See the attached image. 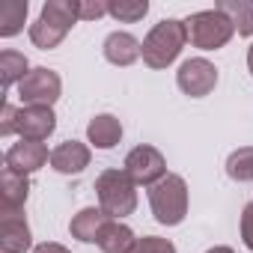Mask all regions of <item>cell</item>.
Listing matches in <instances>:
<instances>
[{
	"instance_id": "cell-27",
	"label": "cell",
	"mask_w": 253,
	"mask_h": 253,
	"mask_svg": "<svg viewBox=\"0 0 253 253\" xmlns=\"http://www.w3.org/2000/svg\"><path fill=\"white\" fill-rule=\"evenodd\" d=\"M33 253H72V250L63 247V244H57V241H45V244H39Z\"/></svg>"
},
{
	"instance_id": "cell-8",
	"label": "cell",
	"mask_w": 253,
	"mask_h": 253,
	"mask_svg": "<svg viewBox=\"0 0 253 253\" xmlns=\"http://www.w3.org/2000/svg\"><path fill=\"white\" fill-rule=\"evenodd\" d=\"M176 84H179V89H182L185 95L203 98V95H209V92L217 86V69H214L209 60H203V57L185 60V63L179 66V72H176Z\"/></svg>"
},
{
	"instance_id": "cell-15",
	"label": "cell",
	"mask_w": 253,
	"mask_h": 253,
	"mask_svg": "<svg viewBox=\"0 0 253 253\" xmlns=\"http://www.w3.org/2000/svg\"><path fill=\"white\" fill-rule=\"evenodd\" d=\"M137 57H143V45L131 36V33H110L104 39V60L113 63V66H131Z\"/></svg>"
},
{
	"instance_id": "cell-16",
	"label": "cell",
	"mask_w": 253,
	"mask_h": 253,
	"mask_svg": "<svg viewBox=\"0 0 253 253\" xmlns=\"http://www.w3.org/2000/svg\"><path fill=\"white\" fill-rule=\"evenodd\" d=\"M86 137L95 149H113L122 140V125L113 113H98L95 119H89L86 125Z\"/></svg>"
},
{
	"instance_id": "cell-12",
	"label": "cell",
	"mask_w": 253,
	"mask_h": 253,
	"mask_svg": "<svg viewBox=\"0 0 253 253\" xmlns=\"http://www.w3.org/2000/svg\"><path fill=\"white\" fill-rule=\"evenodd\" d=\"M51 167L63 176H78L89 167V146L78 140H66L51 152Z\"/></svg>"
},
{
	"instance_id": "cell-4",
	"label": "cell",
	"mask_w": 253,
	"mask_h": 253,
	"mask_svg": "<svg viewBox=\"0 0 253 253\" xmlns=\"http://www.w3.org/2000/svg\"><path fill=\"white\" fill-rule=\"evenodd\" d=\"M149 206L158 223L164 226H176L185 220L188 214V185L182 176L167 173L161 182H155L149 188Z\"/></svg>"
},
{
	"instance_id": "cell-24",
	"label": "cell",
	"mask_w": 253,
	"mask_h": 253,
	"mask_svg": "<svg viewBox=\"0 0 253 253\" xmlns=\"http://www.w3.org/2000/svg\"><path fill=\"white\" fill-rule=\"evenodd\" d=\"M101 15H107V3H101V0H78V18L81 21H98Z\"/></svg>"
},
{
	"instance_id": "cell-9",
	"label": "cell",
	"mask_w": 253,
	"mask_h": 253,
	"mask_svg": "<svg viewBox=\"0 0 253 253\" xmlns=\"http://www.w3.org/2000/svg\"><path fill=\"white\" fill-rule=\"evenodd\" d=\"M57 128V116L51 107H36V104H24L15 113V134H21V140H48Z\"/></svg>"
},
{
	"instance_id": "cell-11",
	"label": "cell",
	"mask_w": 253,
	"mask_h": 253,
	"mask_svg": "<svg viewBox=\"0 0 253 253\" xmlns=\"http://www.w3.org/2000/svg\"><path fill=\"white\" fill-rule=\"evenodd\" d=\"M48 161H51L48 146L39 143V140H21V143H15V146L6 152V167L15 170V173H21V176L42 170Z\"/></svg>"
},
{
	"instance_id": "cell-21",
	"label": "cell",
	"mask_w": 253,
	"mask_h": 253,
	"mask_svg": "<svg viewBox=\"0 0 253 253\" xmlns=\"http://www.w3.org/2000/svg\"><path fill=\"white\" fill-rule=\"evenodd\" d=\"M226 176L232 182H253V146H241L226 158Z\"/></svg>"
},
{
	"instance_id": "cell-6",
	"label": "cell",
	"mask_w": 253,
	"mask_h": 253,
	"mask_svg": "<svg viewBox=\"0 0 253 253\" xmlns=\"http://www.w3.org/2000/svg\"><path fill=\"white\" fill-rule=\"evenodd\" d=\"M63 92V81L54 69H30L27 78L18 84V95L24 104H36V107H51Z\"/></svg>"
},
{
	"instance_id": "cell-13",
	"label": "cell",
	"mask_w": 253,
	"mask_h": 253,
	"mask_svg": "<svg viewBox=\"0 0 253 253\" xmlns=\"http://www.w3.org/2000/svg\"><path fill=\"white\" fill-rule=\"evenodd\" d=\"M27 194H30V179L3 167V173H0V200H3L0 211H21L27 203Z\"/></svg>"
},
{
	"instance_id": "cell-19",
	"label": "cell",
	"mask_w": 253,
	"mask_h": 253,
	"mask_svg": "<svg viewBox=\"0 0 253 253\" xmlns=\"http://www.w3.org/2000/svg\"><path fill=\"white\" fill-rule=\"evenodd\" d=\"M27 57L18 54V51H3L0 54V84H3V89H9L15 81L21 84L27 78Z\"/></svg>"
},
{
	"instance_id": "cell-23",
	"label": "cell",
	"mask_w": 253,
	"mask_h": 253,
	"mask_svg": "<svg viewBox=\"0 0 253 253\" xmlns=\"http://www.w3.org/2000/svg\"><path fill=\"white\" fill-rule=\"evenodd\" d=\"M131 253H176V247H173V241H167V238L143 235V238H137V244H134Z\"/></svg>"
},
{
	"instance_id": "cell-2",
	"label": "cell",
	"mask_w": 253,
	"mask_h": 253,
	"mask_svg": "<svg viewBox=\"0 0 253 253\" xmlns=\"http://www.w3.org/2000/svg\"><path fill=\"white\" fill-rule=\"evenodd\" d=\"M95 194H98V209L113 220L134 214L137 209V185L125 170H104L95 179Z\"/></svg>"
},
{
	"instance_id": "cell-14",
	"label": "cell",
	"mask_w": 253,
	"mask_h": 253,
	"mask_svg": "<svg viewBox=\"0 0 253 253\" xmlns=\"http://www.w3.org/2000/svg\"><path fill=\"white\" fill-rule=\"evenodd\" d=\"M113 217H107L101 209H81L75 217H72V223H69V232H72V238H78V241H86V244H98V238H101V232H104V226L110 223Z\"/></svg>"
},
{
	"instance_id": "cell-26",
	"label": "cell",
	"mask_w": 253,
	"mask_h": 253,
	"mask_svg": "<svg viewBox=\"0 0 253 253\" xmlns=\"http://www.w3.org/2000/svg\"><path fill=\"white\" fill-rule=\"evenodd\" d=\"M15 113H18V107L3 104V113H0V134H3V137L15 134Z\"/></svg>"
},
{
	"instance_id": "cell-20",
	"label": "cell",
	"mask_w": 253,
	"mask_h": 253,
	"mask_svg": "<svg viewBox=\"0 0 253 253\" xmlns=\"http://www.w3.org/2000/svg\"><path fill=\"white\" fill-rule=\"evenodd\" d=\"M217 9L232 18L238 36H253V3H247V0H238V3L235 0H226V3H220Z\"/></svg>"
},
{
	"instance_id": "cell-5",
	"label": "cell",
	"mask_w": 253,
	"mask_h": 253,
	"mask_svg": "<svg viewBox=\"0 0 253 253\" xmlns=\"http://www.w3.org/2000/svg\"><path fill=\"white\" fill-rule=\"evenodd\" d=\"M188 27V39L194 48H203V51H217L223 48L232 33H235V24L229 15H223L220 9H206V12H197L185 21Z\"/></svg>"
},
{
	"instance_id": "cell-17",
	"label": "cell",
	"mask_w": 253,
	"mask_h": 253,
	"mask_svg": "<svg viewBox=\"0 0 253 253\" xmlns=\"http://www.w3.org/2000/svg\"><path fill=\"white\" fill-rule=\"evenodd\" d=\"M134 244H137V235L131 232V226H125L119 220H110L98 238L101 253H131Z\"/></svg>"
},
{
	"instance_id": "cell-3",
	"label": "cell",
	"mask_w": 253,
	"mask_h": 253,
	"mask_svg": "<svg viewBox=\"0 0 253 253\" xmlns=\"http://www.w3.org/2000/svg\"><path fill=\"white\" fill-rule=\"evenodd\" d=\"M188 42V27L185 21L167 18L161 24H155L149 30V36L143 39V63L149 69H167L185 48Z\"/></svg>"
},
{
	"instance_id": "cell-10",
	"label": "cell",
	"mask_w": 253,
	"mask_h": 253,
	"mask_svg": "<svg viewBox=\"0 0 253 253\" xmlns=\"http://www.w3.org/2000/svg\"><path fill=\"white\" fill-rule=\"evenodd\" d=\"M33 235L24 220V211H0V250L3 253H24L30 250Z\"/></svg>"
},
{
	"instance_id": "cell-7",
	"label": "cell",
	"mask_w": 253,
	"mask_h": 253,
	"mask_svg": "<svg viewBox=\"0 0 253 253\" xmlns=\"http://www.w3.org/2000/svg\"><path fill=\"white\" fill-rule=\"evenodd\" d=\"M125 173H128L131 179H134V185H155V182H161L164 176H167V161H164V155L155 149V146H134L128 155H125V167H122Z\"/></svg>"
},
{
	"instance_id": "cell-29",
	"label": "cell",
	"mask_w": 253,
	"mask_h": 253,
	"mask_svg": "<svg viewBox=\"0 0 253 253\" xmlns=\"http://www.w3.org/2000/svg\"><path fill=\"white\" fill-rule=\"evenodd\" d=\"M247 69H250V75H253V45H250V51H247Z\"/></svg>"
},
{
	"instance_id": "cell-1",
	"label": "cell",
	"mask_w": 253,
	"mask_h": 253,
	"mask_svg": "<svg viewBox=\"0 0 253 253\" xmlns=\"http://www.w3.org/2000/svg\"><path fill=\"white\" fill-rule=\"evenodd\" d=\"M75 21H81L78 0H48L36 18V24H30V42L42 51H51L66 39V33L75 27Z\"/></svg>"
},
{
	"instance_id": "cell-22",
	"label": "cell",
	"mask_w": 253,
	"mask_h": 253,
	"mask_svg": "<svg viewBox=\"0 0 253 253\" xmlns=\"http://www.w3.org/2000/svg\"><path fill=\"white\" fill-rule=\"evenodd\" d=\"M146 12H149L146 0H113V3H107V15H113L116 21H125V24L140 21Z\"/></svg>"
},
{
	"instance_id": "cell-25",
	"label": "cell",
	"mask_w": 253,
	"mask_h": 253,
	"mask_svg": "<svg viewBox=\"0 0 253 253\" xmlns=\"http://www.w3.org/2000/svg\"><path fill=\"white\" fill-rule=\"evenodd\" d=\"M241 238L253 250V203H247L244 211H241Z\"/></svg>"
},
{
	"instance_id": "cell-18",
	"label": "cell",
	"mask_w": 253,
	"mask_h": 253,
	"mask_svg": "<svg viewBox=\"0 0 253 253\" xmlns=\"http://www.w3.org/2000/svg\"><path fill=\"white\" fill-rule=\"evenodd\" d=\"M27 18V0H6L0 3V36L9 39L15 33H21Z\"/></svg>"
},
{
	"instance_id": "cell-28",
	"label": "cell",
	"mask_w": 253,
	"mask_h": 253,
	"mask_svg": "<svg viewBox=\"0 0 253 253\" xmlns=\"http://www.w3.org/2000/svg\"><path fill=\"white\" fill-rule=\"evenodd\" d=\"M206 253H235L232 247H211V250H206Z\"/></svg>"
}]
</instances>
